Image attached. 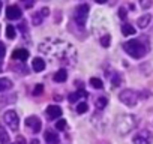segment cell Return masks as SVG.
I'll list each match as a JSON object with an SVG mask.
<instances>
[{
    "instance_id": "obj_13",
    "label": "cell",
    "mask_w": 153,
    "mask_h": 144,
    "mask_svg": "<svg viewBox=\"0 0 153 144\" xmlns=\"http://www.w3.org/2000/svg\"><path fill=\"white\" fill-rule=\"evenodd\" d=\"M54 81L56 83H65L66 80H68V72L65 71V69H59L56 74H54Z\"/></svg>"
},
{
    "instance_id": "obj_28",
    "label": "cell",
    "mask_w": 153,
    "mask_h": 144,
    "mask_svg": "<svg viewBox=\"0 0 153 144\" xmlns=\"http://www.w3.org/2000/svg\"><path fill=\"white\" fill-rule=\"evenodd\" d=\"M5 54H6V47H5L3 42H0V59L5 57Z\"/></svg>"
},
{
    "instance_id": "obj_1",
    "label": "cell",
    "mask_w": 153,
    "mask_h": 144,
    "mask_svg": "<svg viewBox=\"0 0 153 144\" xmlns=\"http://www.w3.org/2000/svg\"><path fill=\"white\" fill-rule=\"evenodd\" d=\"M137 125H138V119L134 114H120L116 119L114 128L119 135H128L131 131L137 128Z\"/></svg>"
},
{
    "instance_id": "obj_31",
    "label": "cell",
    "mask_w": 153,
    "mask_h": 144,
    "mask_svg": "<svg viewBox=\"0 0 153 144\" xmlns=\"http://www.w3.org/2000/svg\"><path fill=\"white\" fill-rule=\"evenodd\" d=\"M141 6H144V8H147V6H150V2H146V3H143V2H141Z\"/></svg>"
},
{
    "instance_id": "obj_23",
    "label": "cell",
    "mask_w": 153,
    "mask_h": 144,
    "mask_svg": "<svg viewBox=\"0 0 153 144\" xmlns=\"http://www.w3.org/2000/svg\"><path fill=\"white\" fill-rule=\"evenodd\" d=\"M90 84H92V87H95V89H102V87H104V84H102V81H101L99 78H90Z\"/></svg>"
},
{
    "instance_id": "obj_14",
    "label": "cell",
    "mask_w": 153,
    "mask_h": 144,
    "mask_svg": "<svg viewBox=\"0 0 153 144\" xmlns=\"http://www.w3.org/2000/svg\"><path fill=\"white\" fill-rule=\"evenodd\" d=\"M32 66H33V71H35V72H42V71L45 69V62H44L41 57H36V59L33 60Z\"/></svg>"
},
{
    "instance_id": "obj_27",
    "label": "cell",
    "mask_w": 153,
    "mask_h": 144,
    "mask_svg": "<svg viewBox=\"0 0 153 144\" xmlns=\"http://www.w3.org/2000/svg\"><path fill=\"white\" fill-rule=\"evenodd\" d=\"M42 90H44V86H42V84H38V86L35 87V90H33V95H35V96H38V95H41V93H42Z\"/></svg>"
},
{
    "instance_id": "obj_32",
    "label": "cell",
    "mask_w": 153,
    "mask_h": 144,
    "mask_svg": "<svg viewBox=\"0 0 153 144\" xmlns=\"http://www.w3.org/2000/svg\"><path fill=\"white\" fill-rule=\"evenodd\" d=\"M32 144H39V141H38V140H33V141H32Z\"/></svg>"
},
{
    "instance_id": "obj_2",
    "label": "cell",
    "mask_w": 153,
    "mask_h": 144,
    "mask_svg": "<svg viewBox=\"0 0 153 144\" xmlns=\"http://www.w3.org/2000/svg\"><path fill=\"white\" fill-rule=\"evenodd\" d=\"M123 50L134 59H143L149 51V45L144 44L141 39H131L123 44Z\"/></svg>"
},
{
    "instance_id": "obj_5",
    "label": "cell",
    "mask_w": 153,
    "mask_h": 144,
    "mask_svg": "<svg viewBox=\"0 0 153 144\" xmlns=\"http://www.w3.org/2000/svg\"><path fill=\"white\" fill-rule=\"evenodd\" d=\"M3 120L5 123L12 129V131H18V126H20V119H18V114L14 111V110H9L3 114Z\"/></svg>"
},
{
    "instance_id": "obj_22",
    "label": "cell",
    "mask_w": 153,
    "mask_h": 144,
    "mask_svg": "<svg viewBox=\"0 0 153 144\" xmlns=\"http://www.w3.org/2000/svg\"><path fill=\"white\" fill-rule=\"evenodd\" d=\"M6 36L9 38V39H14L17 35H15V27L12 26V24H9L8 27H6Z\"/></svg>"
},
{
    "instance_id": "obj_25",
    "label": "cell",
    "mask_w": 153,
    "mask_h": 144,
    "mask_svg": "<svg viewBox=\"0 0 153 144\" xmlns=\"http://www.w3.org/2000/svg\"><path fill=\"white\" fill-rule=\"evenodd\" d=\"M66 128V120H63V119H60L57 123H56V129H59V131H63Z\"/></svg>"
},
{
    "instance_id": "obj_7",
    "label": "cell",
    "mask_w": 153,
    "mask_h": 144,
    "mask_svg": "<svg viewBox=\"0 0 153 144\" xmlns=\"http://www.w3.org/2000/svg\"><path fill=\"white\" fill-rule=\"evenodd\" d=\"M26 126H29L35 134H38L41 131V128H42V123H41V120L36 116H30V117L26 119Z\"/></svg>"
},
{
    "instance_id": "obj_26",
    "label": "cell",
    "mask_w": 153,
    "mask_h": 144,
    "mask_svg": "<svg viewBox=\"0 0 153 144\" xmlns=\"http://www.w3.org/2000/svg\"><path fill=\"white\" fill-rule=\"evenodd\" d=\"M120 81H122L120 75H119V74H116V75H114V78H113V87H117V86H120Z\"/></svg>"
},
{
    "instance_id": "obj_20",
    "label": "cell",
    "mask_w": 153,
    "mask_h": 144,
    "mask_svg": "<svg viewBox=\"0 0 153 144\" xmlns=\"http://www.w3.org/2000/svg\"><path fill=\"white\" fill-rule=\"evenodd\" d=\"M0 143L2 144H8L9 143V135L5 132L3 128H0Z\"/></svg>"
},
{
    "instance_id": "obj_19",
    "label": "cell",
    "mask_w": 153,
    "mask_h": 144,
    "mask_svg": "<svg viewBox=\"0 0 153 144\" xmlns=\"http://www.w3.org/2000/svg\"><path fill=\"white\" fill-rule=\"evenodd\" d=\"M107 104H108L107 96H99V98L95 101V105H96V108H99V110H104V108L107 107Z\"/></svg>"
},
{
    "instance_id": "obj_12",
    "label": "cell",
    "mask_w": 153,
    "mask_h": 144,
    "mask_svg": "<svg viewBox=\"0 0 153 144\" xmlns=\"http://www.w3.org/2000/svg\"><path fill=\"white\" fill-rule=\"evenodd\" d=\"M44 138H45L47 144H59V135L56 132H53V131H47Z\"/></svg>"
},
{
    "instance_id": "obj_18",
    "label": "cell",
    "mask_w": 153,
    "mask_h": 144,
    "mask_svg": "<svg viewBox=\"0 0 153 144\" xmlns=\"http://www.w3.org/2000/svg\"><path fill=\"white\" fill-rule=\"evenodd\" d=\"M83 96H87V93H86L84 90H78V92L69 95V102H76V101H78L80 98H83Z\"/></svg>"
},
{
    "instance_id": "obj_6",
    "label": "cell",
    "mask_w": 153,
    "mask_h": 144,
    "mask_svg": "<svg viewBox=\"0 0 153 144\" xmlns=\"http://www.w3.org/2000/svg\"><path fill=\"white\" fill-rule=\"evenodd\" d=\"M152 141H153V134L150 131H147V129L137 132L134 135V138H132L134 144H152Z\"/></svg>"
},
{
    "instance_id": "obj_33",
    "label": "cell",
    "mask_w": 153,
    "mask_h": 144,
    "mask_svg": "<svg viewBox=\"0 0 153 144\" xmlns=\"http://www.w3.org/2000/svg\"><path fill=\"white\" fill-rule=\"evenodd\" d=\"M2 68H3V63H2V60H0V72H2Z\"/></svg>"
},
{
    "instance_id": "obj_8",
    "label": "cell",
    "mask_w": 153,
    "mask_h": 144,
    "mask_svg": "<svg viewBox=\"0 0 153 144\" xmlns=\"http://www.w3.org/2000/svg\"><path fill=\"white\" fill-rule=\"evenodd\" d=\"M21 15H23V12H21V9H20L17 5L8 6V9H6V17H8L9 20H20Z\"/></svg>"
},
{
    "instance_id": "obj_9",
    "label": "cell",
    "mask_w": 153,
    "mask_h": 144,
    "mask_svg": "<svg viewBox=\"0 0 153 144\" xmlns=\"http://www.w3.org/2000/svg\"><path fill=\"white\" fill-rule=\"evenodd\" d=\"M48 14H50L48 8H42L39 12H36V14L32 17V21H33V24H35V26H39V24L42 23V20H44L45 17H48Z\"/></svg>"
},
{
    "instance_id": "obj_4",
    "label": "cell",
    "mask_w": 153,
    "mask_h": 144,
    "mask_svg": "<svg viewBox=\"0 0 153 144\" xmlns=\"http://www.w3.org/2000/svg\"><path fill=\"white\" fill-rule=\"evenodd\" d=\"M119 99H120L125 105H128V107H135L137 102H138V99H140V96H138V93H137L135 90L126 89V90H122V92H120Z\"/></svg>"
},
{
    "instance_id": "obj_21",
    "label": "cell",
    "mask_w": 153,
    "mask_h": 144,
    "mask_svg": "<svg viewBox=\"0 0 153 144\" xmlns=\"http://www.w3.org/2000/svg\"><path fill=\"white\" fill-rule=\"evenodd\" d=\"M87 104L86 102H80L78 105H76V113L78 114H84V113H87Z\"/></svg>"
},
{
    "instance_id": "obj_3",
    "label": "cell",
    "mask_w": 153,
    "mask_h": 144,
    "mask_svg": "<svg viewBox=\"0 0 153 144\" xmlns=\"http://www.w3.org/2000/svg\"><path fill=\"white\" fill-rule=\"evenodd\" d=\"M89 17V5L86 3H81L75 8V12H74V21L78 27H83L86 24V20Z\"/></svg>"
},
{
    "instance_id": "obj_24",
    "label": "cell",
    "mask_w": 153,
    "mask_h": 144,
    "mask_svg": "<svg viewBox=\"0 0 153 144\" xmlns=\"http://www.w3.org/2000/svg\"><path fill=\"white\" fill-rule=\"evenodd\" d=\"M110 44H111V38H110V35H105V36H102L101 38V45L102 47H110Z\"/></svg>"
},
{
    "instance_id": "obj_10",
    "label": "cell",
    "mask_w": 153,
    "mask_h": 144,
    "mask_svg": "<svg viewBox=\"0 0 153 144\" xmlns=\"http://www.w3.org/2000/svg\"><path fill=\"white\" fill-rule=\"evenodd\" d=\"M47 116L50 119H59L62 116V108L57 105H50V107H47Z\"/></svg>"
},
{
    "instance_id": "obj_29",
    "label": "cell",
    "mask_w": 153,
    "mask_h": 144,
    "mask_svg": "<svg viewBox=\"0 0 153 144\" xmlns=\"http://www.w3.org/2000/svg\"><path fill=\"white\" fill-rule=\"evenodd\" d=\"M119 17L120 18H126V9L125 8H120L119 9Z\"/></svg>"
},
{
    "instance_id": "obj_15",
    "label": "cell",
    "mask_w": 153,
    "mask_h": 144,
    "mask_svg": "<svg viewBox=\"0 0 153 144\" xmlns=\"http://www.w3.org/2000/svg\"><path fill=\"white\" fill-rule=\"evenodd\" d=\"M150 21H152V15H150V14H146V15H143V17L138 18L137 24H138V27L144 29V27H147V26L150 24Z\"/></svg>"
},
{
    "instance_id": "obj_17",
    "label": "cell",
    "mask_w": 153,
    "mask_h": 144,
    "mask_svg": "<svg viewBox=\"0 0 153 144\" xmlns=\"http://www.w3.org/2000/svg\"><path fill=\"white\" fill-rule=\"evenodd\" d=\"M122 33L125 36H131V35H135V27L132 24H123L122 26Z\"/></svg>"
},
{
    "instance_id": "obj_16",
    "label": "cell",
    "mask_w": 153,
    "mask_h": 144,
    "mask_svg": "<svg viewBox=\"0 0 153 144\" xmlns=\"http://www.w3.org/2000/svg\"><path fill=\"white\" fill-rule=\"evenodd\" d=\"M12 89V81L9 78H0V92Z\"/></svg>"
},
{
    "instance_id": "obj_34",
    "label": "cell",
    "mask_w": 153,
    "mask_h": 144,
    "mask_svg": "<svg viewBox=\"0 0 153 144\" xmlns=\"http://www.w3.org/2000/svg\"><path fill=\"white\" fill-rule=\"evenodd\" d=\"M0 11H2V2H0Z\"/></svg>"
},
{
    "instance_id": "obj_30",
    "label": "cell",
    "mask_w": 153,
    "mask_h": 144,
    "mask_svg": "<svg viewBox=\"0 0 153 144\" xmlns=\"http://www.w3.org/2000/svg\"><path fill=\"white\" fill-rule=\"evenodd\" d=\"M17 144H26V138L21 137V135H18L17 137Z\"/></svg>"
},
{
    "instance_id": "obj_11",
    "label": "cell",
    "mask_w": 153,
    "mask_h": 144,
    "mask_svg": "<svg viewBox=\"0 0 153 144\" xmlns=\"http://www.w3.org/2000/svg\"><path fill=\"white\" fill-rule=\"evenodd\" d=\"M29 57V51L27 50H24V48H17L14 53H12V59L14 60H26Z\"/></svg>"
}]
</instances>
